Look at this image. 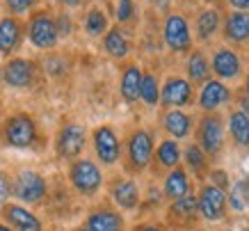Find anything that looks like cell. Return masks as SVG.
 Segmentation results:
<instances>
[{
  "instance_id": "6da1fadb",
  "label": "cell",
  "mask_w": 249,
  "mask_h": 231,
  "mask_svg": "<svg viewBox=\"0 0 249 231\" xmlns=\"http://www.w3.org/2000/svg\"><path fill=\"white\" fill-rule=\"evenodd\" d=\"M28 37L37 48L41 51H48V48H55L57 46V39H60V32H57V23L51 14L46 12H39L30 19V25H28Z\"/></svg>"
},
{
  "instance_id": "7a4b0ae2",
  "label": "cell",
  "mask_w": 249,
  "mask_h": 231,
  "mask_svg": "<svg viewBox=\"0 0 249 231\" xmlns=\"http://www.w3.org/2000/svg\"><path fill=\"white\" fill-rule=\"evenodd\" d=\"M5 140H7L9 147H16V149H28L30 144H35L37 140V128H35V121L28 117V115H16L5 124Z\"/></svg>"
},
{
  "instance_id": "3957f363",
  "label": "cell",
  "mask_w": 249,
  "mask_h": 231,
  "mask_svg": "<svg viewBox=\"0 0 249 231\" xmlns=\"http://www.w3.org/2000/svg\"><path fill=\"white\" fill-rule=\"evenodd\" d=\"M165 44L172 48L174 53H185L192 48V35H190V25L181 14H169L165 19Z\"/></svg>"
},
{
  "instance_id": "277c9868",
  "label": "cell",
  "mask_w": 249,
  "mask_h": 231,
  "mask_svg": "<svg viewBox=\"0 0 249 231\" xmlns=\"http://www.w3.org/2000/svg\"><path fill=\"white\" fill-rule=\"evenodd\" d=\"M71 183L76 186V190L85 194L96 192L101 183H103V174L91 160H78L73 167H71Z\"/></svg>"
},
{
  "instance_id": "5b68a950",
  "label": "cell",
  "mask_w": 249,
  "mask_h": 231,
  "mask_svg": "<svg viewBox=\"0 0 249 231\" xmlns=\"http://www.w3.org/2000/svg\"><path fill=\"white\" fill-rule=\"evenodd\" d=\"M196 209L201 211V215L208 220V222H217L219 217L224 215V209H227V197H224V190L217 186H206L201 190V194L196 197Z\"/></svg>"
},
{
  "instance_id": "8992f818",
  "label": "cell",
  "mask_w": 249,
  "mask_h": 231,
  "mask_svg": "<svg viewBox=\"0 0 249 231\" xmlns=\"http://www.w3.org/2000/svg\"><path fill=\"white\" fill-rule=\"evenodd\" d=\"M14 194L21 201H28V204H37L39 199H44L46 194V181L39 176L37 172L25 170L21 172L14 181Z\"/></svg>"
},
{
  "instance_id": "52a82bcc",
  "label": "cell",
  "mask_w": 249,
  "mask_h": 231,
  "mask_svg": "<svg viewBox=\"0 0 249 231\" xmlns=\"http://www.w3.org/2000/svg\"><path fill=\"white\" fill-rule=\"evenodd\" d=\"M224 144V128L217 117H206L199 126V149L206 154H217Z\"/></svg>"
},
{
  "instance_id": "ba28073f",
  "label": "cell",
  "mask_w": 249,
  "mask_h": 231,
  "mask_svg": "<svg viewBox=\"0 0 249 231\" xmlns=\"http://www.w3.org/2000/svg\"><path fill=\"white\" fill-rule=\"evenodd\" d=\"M153 156V140L146 131H135L128 142V158L135 170H144Z\"/></svg>"
},
{
  "instance_id": "9c48e42d",
  "label": "cell",
  "mask_w": 249,
  "mask_h": 231,
  "mask_svg": "<svg viewBox=\"0 0 249 231\" xmlns=\"http://www.w3.org/2000/svg\"><path fill=\"white\" fill-rule=\"evenodd\" d=\"M94 147H96V154L101 158V163H106V165L117 163V158H119V140H117V135H114V131L110 126L96 128V133H94Z\"/></svg>"
},
{
  "instance_id": "30bf717a",
  "label": "cell",
  "mask_w": 249,
  "mask_h": 231,
  "mask_svg": "<svg viewBox=\"0 0 249 231\" xmlns=\"http://www.w3.org/2000/svg\"><path fill=\"white\" fill-rule=\"evenodd\" d=\"M160 98L167 108H181V105L190 103V98H192V85L183 78H169L165 87L160 90Z\"/></svg>"
},
{
  "instance_id": "8fae6325",
  "label": "cell",
  "mask_w": 249,
  "mask_h": 231,
  "mask_svg": "<svg viewBox=\"0 0 249 231\" xmlns=\"http://www.w3.org/2000/svg\"><path fill=\"white\" fill-rule=\"evenodd\" d=\"M2 78L12 87H28L35 80V64L30 60H23V58L9 60L2 69Z\"/></svg>"
},
{
  "instance_id": "7c38bea8",
  "label": "cell",
  "mask_w": 249,
  "mask_h": 231,
  "mask_svg": "<svg viewBox=\"0 0 249 231\" xmlns=\"http://www.w3.org/2000/svg\"><path fill=\"white\" fill-rule=\"evenodd\" d=\"M85 149V131L78 124H69L62 128L60 140H57V151L64 158H73Z\"/></svg>"
},
{
  "instance_id": "4fadbf2b",
  "label": "cell",
  "mask_w": 249,
  "mask_h": 231,
  "mask_svg": "<svg viewBox=\"0 0 249 231\" xmlns=\"http://www.w3.org/2000/svg\"><path fill=\"white\" fill-rule=\"evenodd\" d=\"M213 71L222 80H233L240 74V58L231 48H219L213 55Z\"/></svg>"
},
{
  "instance_id": "5bb4252c",
  "label": "cell",
  "mask_w": 249,
  "mask_h": 231,
  "mask_svg": "<svg viewBox=\"0 0 249 231\" xmlns=\"http://www.w3.org/2000/svg\"><path fill=\"white\" fill-rule=\"evenodd\" d=\"M231 98V92L222 80H206L201 92H199V105L204 110H215L219 105H224Z\"/></svg>"
},
{
  "instance_id": "9a60e30c",
  "label": "cell",
  "mask_w": 249,
  "mask_h": 231,
  "mask_svg": "<svg viewBox=\"0 0 249 231\" xmlns=\"http://www.w3.org/2000/svg\"><path fill=\"white\" fill-rule=\"evenodd\" d=\"M5 220H7L16 231H41V224L35 215H32L28 209H23V206H5Z\"/></svg>"
},
{
  "instance_id": "2e32d148",
  "label": "cell",
  "mask_w": 249,
  "mask_h": 231,
  "mask_svg": "<svg viewBox=\"0 0 249 231\" xmlns=\"http://www.w3.org/2000/svg\"><path fill=\"white\" fill-rule=\"evenodd\" d=\"M224 37L235 41V44L249 41V12H233L227 16Z\"/></svg>"
},
{
  "instance_id": "e0dca14e",
  "label": "cell",
  "mask_w": 249,
  "mask_h": 231,
  "mask_svg": "<svg viewBox=\"0 0 249 231\" xmlns=\"http://www.w3.org/2000/svg\"><path fill=\"white\" fill-rule=\"evenodd\" d=\"M21 41V25L16 19H2L0 21V53L2 55H12L16 46Z\"/></svg>"
},
{
  "instance_id": "ac0fdd59",
  "label": "cell",
  "mask_w": 249,
  "mask_h": 231,
  "mask_svg": "<svg viewBox=\"0 0 249 231\" xmlns=\"http://www.w3.org/2000/svg\"><path fill=\"white\" fill-rule=\"evenodd\" d=\"M121 217L112 211H96L87 217V231H121Z\"/></svg>"
},
{
  "instance_id": "d6986e66",
  "label": "cell",
  "mask_w": 249,
  "mask_h": 231,
  "mask_svg": "<svg viewBox=\"0 0 249 231\" xmlns=\"http://www.w3.org/2000/svg\"><path fill=\"white\" fill-rule=\"evenodd\" d=\"M140 85H142V71L140 67H128L124 71L121 78V96L126 98L128 103L140 98Z\"/></svg>"
},
{
  "instance_id": "ffe728a7",
  "label": "cell",
  "mask_w": 249,
  "mask_h": 231,
  "mask_svg": "<svg viewBox=\"0 0 249 231\" xmlns=\"http://www.w3.org/2000/svg\"><path fill=\"white\" fill-rule=\"evenodd\" d=\"M112 197L121 209H135L137 201H140V190L133 181H119L112 188Z\"/></svg>"
},
{
  "instance_id": "44dd1931",
  "label": "cell",
  "mask_w": 249,
  "mask_h": 231,
  "mask_svg": "<svg viewBox=\"0 0 249 231\" xmlns=\"http://www.w3.org/2000/svg\"><path fill=\"white\" fill-rule=\"evenodd\" d=\"M219 28V12L217 9H204L199 19H196V37L201 41H208V39L215 37V32Z\"/></svg>"
},
{
  "instance_id": "7402d4cb",
  "label": "cell",
  "mask_w": 249,
  "mask_h": 231,
  "mask_svg": "<svg viewBox=\"0 0 249 231\" xmlns=\"http://www.w3.org/2000/svg\"><path fill=\"white\" fill-rule=\"evenodd\" d=\"M162 126L174 137H185L190 133V117L181 110H169L162 119Z\"/></svg>"
},
{
  "instance_id": "603a6c76",
  "label": "cell",
  "mask_w": 249,
  "mask_h": 231,
  "mask_svg": "<svg viewBox=\"0 0 249 231\" xmlns=\"http://www.w3.org/2000/svg\"><path fill=\"white\" fill-rule=\"evenodd\" d=\"M103 46H106L107 55H112V58H117V60H121V58L128 55V39H126V35H124L119 28H112V30L106 32Z\"/></svg>"
},
{
  "instance_id": "cb8c5ba5",
  "label": "cell",
  "mask_w": 249,
  "mask_h": 231,
  "mask_svg": "<svg viewBox=\"0 0 249 231\" xmlns=\"http://www.w3.org/2000/svg\"><path fill=\"white\" fill-rule=\"evenodd\" d=\"M190 190V181H188V174L178 167H174V172L167 176L165 181V192L167 197H172V199H181L185 197Z\"/></svg>"
},
{
  "instance_id": "d4e9b609",
  "label": "cell",
  "mask_w": 249,
  "mask_h": 231,
  "mask_svg": "<svg viewBox=\"0 0 249 231\" xmlns=\"http://www.w3.org/2000/svg\"><path fill=\"white\" fill-rule=\"evenodd\" d=\"M229 131L233 135V140L240 144V147H247L249 144V115L235 110L229 119Z\"/></svg>"
},
{
  "instance_id": "484cf974",
  "label": "cell",
  "mask_w": 249,
  "mask_h": 231,
  "mask_svg": "<svg viewBox=\"0 0 249 231\" xmlns=\"http://www.w3.org/2000/svg\"><path fill=\"white\" fill-rule=\"evenodd\" d=\"M208 71H211V67H208V60L204 58V53L195 51L188 60V74L192 78V82H206L208 76H211Z\"/></svg>"
},
{
  "instance_id": "4316f807",
  "label": "cell",
  "mask_w": 249,
  "mask_h": 231,
  "mask_svg": "<svg viewBox=\"0 0 249 231\" xmlns=\"http://www.w3.org/2000/svg\"><path fill=\"white\" fill-rule=\"evenodd\" d=\"M140 98L144 103L156 105L160 101V87H158V78L153 74H142V85H140Z\"/></svg>"
},
{
  "instance_id": "83f0119b",
  "label": "cell",
  "mask_w": 249,
  "mask_h": 231,
  "mask_svg": "<svg viewBox=\"0 0 249 231\" xmlns=\"http://www.w3.org/2000/svg\"><path fill=\"white\" fill-rule=\"evenodd\" d=\"M181 160V149L174 140H165L158 147V163L162 167H176Z\"/></svg>"
},
{
  "instance_id": "f1b7e54d",
  "label": "cell",
  "mask_w": 249,
  "mask_h": 231,
  "mask_svg": "<svg viewBox=\"0 0 249 231\" xmlns=\"http://www.w3.org/2000/svg\"><path fill=\"white\" fill-rule=\"evenodd\" d=\"M85 30H87V35H91V37L103 35V32L107 30L106 14H103L101 9H89V12H87V19H85Z\"/></svg>"
},
{
  "instance_id": "f546056e",
  "label": "cell",
  "mask_w": 249,
  "mask_h": 231,
  "mask_svg": "<svg viewBox=\"0 0 249 231\" xmlns=\"http://www.w3.org/2000/svg\"><path fill=\"white\" fill-rule=\"evenodd\" d=\"M196 213V197L195 194H185L181 199H174L172 215L181 217V220H190Z\"/></svg>"
},
{
  "instance_id": "4dcf8cb0",
  "label": "cell",
  "mask_w": 249,
  "mask_h": 231,
  "mask_svg": "<svg viewBox=\"0 0 249 231\" xmlns=\"http://www.w3.org/2000/svg\"><path fill=\"white\" fill-rule=\"evenodd\" d=\"M185 160H188L190 170L196 172V174H201V172L206 170V156H204V151L199 149L196 144H192V147L185 149Z\"/></svg>"
},
{
  "instance_id": "1f68e13d",
  "label": "cell",
  "mask_w": 249,
  "mask_h": 231,
  "mask_svg": "<svg viewBox=\"0 0 249 231\" xmlns=\"http://www.w3.org/2000/svg\"><path fill=\"white\" fill-rule=\"evenodd\" d=\"M229 204L233 211H245L247 209V188L245 183H235V188L229 194Z\"/></svg>"
},
{
  "instance_id": "d6a6232c",
  "label": "cell",
  "mask_w": 249,
  "mask_h": 231,
  "mask_svg": "<svg viewBox=\"0 0 249 231\" xmlns=\"http://www.w3.org/2000/svg\"><path fill=\"white\" fill-rule=\"evenodd\" d=\"M135 14V5H133V0H119V5H117V21L119 23H126L133 19Z\"/></svg>"
},
{
  "instance_id": "836d02e7",
  "label": "cell",
  "mask_w": 249,
  "mask_h": 231,
  "mask_svg": "<svg viewBox=\"0 0 249 231\" xmlns=\"http://www.w3.org/2000/svg\"><path fill=\"white\" fill-rule=\"evenodd\" d=\"M5 2H7L9 12H14V14H23V12H28L37 0H5Z\"/></svg>"
},
{
  "instance_id": "e575fe53",
  "label": "cell",
  "mask_w": 249,
  "mask_h": 231,
  "mask_svg": "<svg viewBox=\"0 0 249 231\" xmlns=\"http://www.w3.org/2000/svg\"><path fill=\"white\" fill-rule=\"evenodd\" d=\"M9 197V181L5 174H0V204H5Z\"/></svg>"
},
{
  "instance_id": "d590c367",
  "label": "cell",
  "mask_w": 249,
  "mask_h": 231,
  "mask_svg": "<svg viewBox=\"0 0 249 231\" xmlns=\"http://www.w3.org/2000/svg\"><path fill=\"white\" fill-rule=\"evenodd\" d=\"M238 12H249V0H229Z\"/></svg>"
},
{
  "instance_id": "8d00e7d4",
  "label": "cell",
  "mask_w": 249,
  "mask_h": 231,
  "mask_svg": "<svg viewBox=\"0 0 249 231\" xmlns=\"http://www.w3.org/2000/svg\"><path fill=\"white\" fill-rule=\"evenodd\" d=\"M240 112L249 115V96H247V94H245V96L240 98Z\"/></svg>"
},
{
  "instance_id": "74e56055",
  "label": "cell",
  "mask_w": 249,
  "mask_h": 231,
  "mask_svg": "<svg viewBox=\"0 0 249 231\" xmlns=\"http://www.w3.org/2000/svg\"><path fill=\"white\" fill-rule=\"evenodd\" d=\"M60 2H62V5H67V7H78L83 0H60Z\"/></svg>"
},
{
  "instance_id": "f35d334b",
  "label": "cell",
  "mask_w": 249,
  "mask_h": 231,
  "mask_svg": "<svg viewBox=\"0 0 249 231\" xmlns=\"http://www.w3.org/2000/svg\"><path fill=\"white\" fill-rule=\"evenodd\" d=\"M0 231H14L12 227H7V224H0Z\"/></svg>"
},
{
  "instance_id": "ab89813d",
  "label": "cell",
  "mask_w": 249,
  "mask_h": 231,
  "mask_svg": "<svg viewBox=\"0 0 249 231\" xmlns=\"http://www.w3.org/2000/svg\"><path fill=\"white\" fill-rule=\"evenodd\" d=\"M245 92H247V96H249V76H247V82H245Z\"/></svg>"
},
{
  "instance_id": "60d3db41",
  "label": "cell",
  "mask_w": 249,
  "mask_h": 231,
  "mask_svg": "<svg viewBox=\"0 0 249 231\" xmlns=\"http://www.w3.org/2000/svg\"><path fill=\"white\" fill-rule=\"evenodd\" d=\"M144 231H158V229H156V227H146V229H144Z\"/></svg>"
},
{
  "instance_id": "b9f144b4",
  "label": "cell",
  "mask_w": 249,
  "mask_h": 231,
  "mask_svg": "<svg viewBox=\"0 0 249 231\" xmlns=\"http://www.w3.org/2000/svg\"><path fill=\"white\" fill-rule=\"evenodd\" d=\"M245 188H247V192H249V174H247V183H245Z\"/></svg>"
},
{
  "instance_id": "7bdbcfd3",
  "label": "cell",
  "mask_w": 249,
  "mask_h": 231,
  "mask_svg": "<svg viewBox=\"0 0 249 231\" xmlns=\"http://www.w3.org/2000/svg\"><path fill=\"white\" fill-rule=\"evenodd\" d=\"M245 231H249V227H247V229H245Z\"/></svg>"
}]
</instances>
